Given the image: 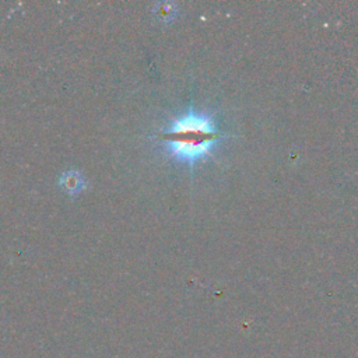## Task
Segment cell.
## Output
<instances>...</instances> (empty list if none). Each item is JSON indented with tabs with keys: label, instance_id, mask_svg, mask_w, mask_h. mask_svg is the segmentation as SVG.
Masks as SVG:
<instances>
[{
	"label": "cell",
	"instance_id": "obj_1",
	"mask_svg": "<svg viewBox=\"0 0 358 358\" xmlns=\"http://www.w3.org/2000/svg\"><path fill=\"white\" fill-rule=\"evenodd\" d=\"M225 137L214 117L197 109L176 116L158 134L165 151L175 161L189 166L206 159Z\"/></svg>",
	"mask_w": 358,
	"mask_h": 358
},
{
	"label": "cell",
	"instance_id": "obj_2",
	"mask_svg": "<svg viewBox=\"0 0 358 358\" xmlns=\"http://www.w3.org/2000/svg\"><path fill=\"white\" fill-rule=\"evenodd\" d=\"M57 185L70 196H76L85 189V179L83 173L77 169H69L63 172L59 179Z\"/></svg>",
	"mask_w": 358,
	"mask_h": 358
},
{
	"label": "cell",
	"instance_id": "obj_3",
	"mask_svg": "<svg viewBox=\"0 0 358 358\" xmlns=\"http://www.w3.org/2000/svg\"><path fill=\"white\" fill-rule=\"evenodd\" d=\"M155 13L164 20V21H169L173 18L175 15V6H172L171 3H158Z\"/></svg>",
	"mask_w": 358,
	"mask_h": 358
}]
</instances>
